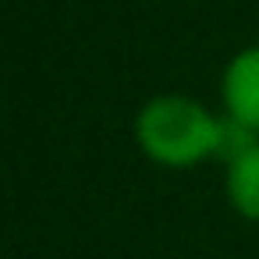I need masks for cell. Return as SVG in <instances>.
I'll use <instances>...</instances> for the list:
<instances>
[{
    "mask_svg": "<svg viewBox=\"0 0 259 259\" xmlns=\"http://www.w3.org/2000/svg\"><path fill=\"white\" fill-rule=\"evenodd\" d=\"M224 117L259 139V43L241 47L220 75Z\"/></svg>",
    "mask_w": 259,
    "mask_h": 259,
    "instance_id": "7a4b0ae2",
    "label": "cell"
},
{
    "mask_svg": "<svg viewBox=\"0 0 259 259\" xmlns=\"http://www.w3.org/2000/svg\"><path fill=\"white\" fill-rule=\"evenodd\" d=\"M224 192L241 220L259 224V139L224 160Z\"/></svg>",
    "mask_w": 259,
    "mask_h": 259,
    "instance_id": "3957f363",
    "label": "cell"
},
{
    "mask_svg": "<svg viewBox=\"0 0 259 259\" xmlns=\"http://www.w3.org/2000/svg\"><path fill=\"white\" fill-rule=\"evenodd\" d=\"M132 135L142 156L167 170H188L213 156L227 160L231 153H238L245 142L255 139L234 121L217 117L206 103L181 93H163L146 100L135 114Z\"/></svg>",
    "mask_w": 259,
    "mask_h": 259,
    "instance_id": "6da1fadb",
    "label": "cell"
}]
</instances>
